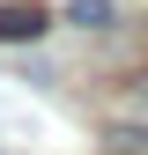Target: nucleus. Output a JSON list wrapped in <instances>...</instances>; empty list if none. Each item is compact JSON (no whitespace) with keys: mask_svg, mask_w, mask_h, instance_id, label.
<instances>
[{"mask_svg":"<svg viewBox=\"0 0 148 155\" xmlns=\"http://www.w3.org/2000/svg\"><path fill=\"white\" fill-rule=\"evenodd\" d=\"M67 22H82V30H104V22H111V0H74V8H67Z\"/></svg>","mask_w":148,"mask_h":155,"instance_id":"obj_2","label":"nucleus"},{"mask_svg":"<svg viewBox=\"0 0 148 155\" xmlns=\"http://www.w3.org/2000/svg\"><path fill=\"white\" fill-rule=\"evenodd\" d=\"M141 104H148V74H141Z\"/></svg>","mask_w":148,"mask_h":155,"instance_id":"obj_3","label":"nucleus"},{"mask_svg":"<svg viewBox=\"0 0 148 155\" xmlns=\"http://www.w3.org/2000/svg\"><path fill=\"white\" fill-rule=\"evenodd\" d=\"M45 30H52V15L37 0H0V45H37Z\"/></svg>","mask_w":148,"mask_h":155,"instance_id":"obj_1","label":"nucleus"}]
</instances>
